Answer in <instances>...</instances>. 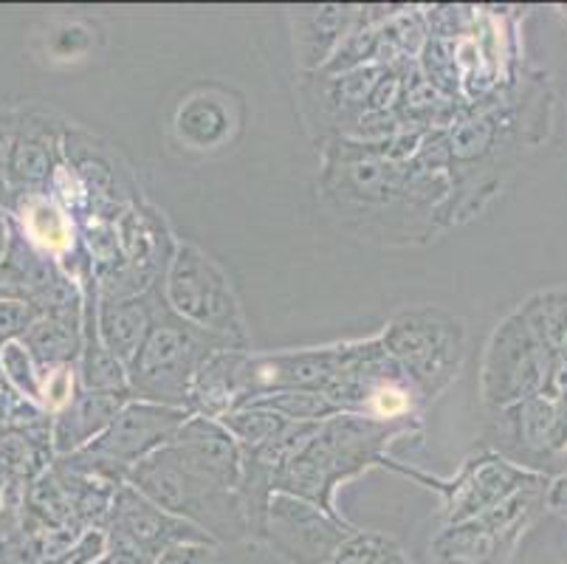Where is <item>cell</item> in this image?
I'll list each match as a JSON object with an SVG mask.
<instances>
[{
  "label": "cell",
  "instance_id": "cell-1",
  "mask_svg": "<svg viewBox=\"0 0 567 564\" xmlns=\"http://www.w3.org/2000/svg\"><path fill=\"white\" fill-rule=\"evenodd\" d=\"M322 198L348 229L375 243L430 240L446 229V131H415L324 147Z\"/></svg>",
  "mask_w": 567,
  "mask_h": 564
},
{
  "label": "cell",
  "instance_id": "cell-2",
  "mask_svg": "<svg viewBox=\"0 0 567 564\" xmlns=\"http://www.w3.org/2000/svg\"><path fill=\"white\" fill-rule=\"evenodd\" d=\"M550 93L543 82H525L523 91L505 88L497 102H477L466 119L446 131L450 204L443 224H463L499 193L525 150L548 133Z\"/></svg>",
  "mask_w": 567,
  "mask_h": 564
},
{
  "label": "cell",
  "instance_id": "cell-3",
  "mask_svg": "<svg viewBox=\"0 0 567 564\" xmlns=\"http://www.w3.org/2000/svg\"><path fill=\"white\" fill-rule=\"evenodd\" d=\"M421 421H375L364 416H342L319 423L275 474V494L300 496L324 514L344 520L337 509V489L373 465H384L386 447L404 434L417 432Z\"/></svg>",
  "mask_w": 567,
  "mask_h": 564
},
{
  "label": "cell",
  "instance_id": "cell-4",
  "mask_svg": "<svg viewBox=\"0 0 567 564\" xmlns=\"http://www.w3.org/2000/svg\"><path fill=\"white\" fill-rule=\"evenodd\" d=\"M127 483L167 514L204 531L215 545L251 540L244 494L195 469L173 443L142 460Z\"/></svg>",
  "mask_w": 567,
  "mask_h": 564
},
{
  "label": "cell",
  "instance_id": "cell-5",
  "mask_svg": "<svg viewBox=\"0 0 567 564\" xmlns=\"http://www.w3.org/2000/svg\"><path fill=\"white\" fill-rule=\"evenodd\" d=\"M218 350L237 348H231L229 341L218 339V336L184 322L182 317H175L167 299H164L156 322L147 330L136 359L127 367V390L136 401L187 410L189 392H193L200 367Z\"/></svg>",
  "mask_w": 567,
  "mask_h": 564
},
{
  "label": "cell",
  "instance_id": "cell-6",
  "mask_svg": "<svg viewBox=\"0 0 567 564\" xmlns=\"http://www.w3.org/2000/svg\"><path fill=\"white\" fill-rule=\"evenodd\" d=\"M379 339L386 353L399 361L424 407L457 379L466 359V325L437 305L399 310Z\"/></svg>",
  "mask_w": 567,
  "mask_h": 564
},
{
  "label": "cell",
  "instance_id": "cell-7",
  "mask_svg": "<svg viewBox=\"0 0 567 564\" xmlns=\"http://www.w3.org/2000/svg\"><path fill=\"white\" fill-rule=\"evenodd\" d=\"M164 299L175 317L206 334L229 341L237 350H251L244 305L229 274L193 243H178L164 274Z\"/></svg>",
  "mask_w": 567,
  "mask_h": 564
},
{
  "label": "cell",
  "instance_id": "cell-8",
  "mask_svg": "<svg viewBox=\"0 0 567 564\" xmlns=\"http://www.w3.org/2000/svg\"><path fill=\"white\" fill-rule=\"evenodd\" d=\"M187 418V410L133 398L94 443H87L85 449L69 454V458L56 460L80 474H91V478L107 480L113 485H125L142 460L173 443Z\"/></svg>",
  "mask_w": 567,
  "mask_h": 564
},
{
  "label": "cell",
  "instance_id": "cell-9",
  "mask_svg": "<svg viewBox=\"0 0 567 564\" xmlns=\"http://www.w3.org/2000/svg\"><path fill=\"white\" fill-rule=\"evenodd\" d=\"M548 489L545 480L474 520L443 525L426 547V564H505L548 505Z\"/></svg>",
  "mask_w": 567,
  "mask_h": 564
},
{
  "label": "cell",
  "instance_id": "cell-10",
  "mask_svg": "<svg viewBox=\"0 0 567 564\" xmlns=\"http://www.w3.org/2000/svg\"><path fill=\"white\" fill-rule=\"evenodd\" d=\"M384 465L386 469H393V472L404 474V478L424 483L426 489L437 491L443 500V520H446V525L474 520V516H481L486 514V511L503 505L505 500H512L519 491L550 480L548 474L528 472V469L512 463V460L492 452V449H483V452L472 454V458L457 469L455 478L450 480L417 472V469H410V465L395 463L393 458H386Z\"/></svg>",
  "mask_w": 567,
  "mask_h": 564
},
{
  "label": "cell",
  "instance_id": "cell-11",
  "mask_svg": "<svg viewBox=\"0 0 567 564\" xmlns=\"http://www.w3.org/2000/svg\"><path fill=\"white\" fill-rule=\"evenodd\" d=\"M550 381V350L536 339L523 314H512L497 325L483 359L481 392L492 410L514 407L528 398L545 396Z\"/></svg>",
  "mask_w": 567,
  "mask_h": 564
},
{
  "label": "cell",
  "instance_id": "cell-12",
  "mask_svg": "<svg viewBox=\"0 0 567 564\" xmlns=\"http://www.w3.org/2000/svg\"><path fill=\"white\" fill-rule=\"evenodd\" d=\"M105 534L111 564H153L158 553L167 551L169 545H182V542L215 545L204 531L158 509L131 483L118 485L113 494Z\"/></svg>",
  "mask_w": 567,
  "mask_h": 564
},
{
  "label": "cell",
  "instance_id": "cell-13",
  "mask_svg": "<svg viewBox=\"0 0 567 564\" xmlns=\"http://www.w3.org/2000/svg\"><path fill=\"white\" fill-rule=\"evenodd\" d=\"M486 449L528 472L545 474L543 463L567 458V407L556 398L536 396L514 407L492 410Z\"/></svg>",
  "mask_w": 567,
  "mask_h": 564
},
{
  "label": "cell",
  "instance_id": "cell-14",
  "mask_svg": "<svg viewBox=\"0 0 567 564\" xmlns=\"http://www.w3.org/2000/svg\"><path fill=\"white\" fill-rule=\"evenodd\" d=\"M353 531L348 520L324 514L319 505L300 496L275 494L268 503L260 542L286 564H331Z\"/></svg>",
  "mask_w": 567,
  "mask_h": 564
},
{
  "label": "cell",
  "instance_id": "cell-15",
  "mask_svg": "<svg viewBox=\"0 0 567 564\" xmlns=\"http://www.w3.org/2000/svg\"><path fill=\"white\" fill-rule=\"evenodd\" d=\"M257 396L255 353L251 350H218L200 367L189 392V416L224 418L244 410Z\"/></svg>",
  "mask_w": 567,
  "mask_h": 564
},
{
  "label": "cell",
  "instance_id": "cell-16",
  "mask_svg": "<svg viewBox=\"0 0 567 564\" xmlns=\"http://www.w3.org/2000/svg\"><path fill=\"white\" fill-rule=\"evenodd\" d=\"M173 447L195 469L218 480L226 489L240 491V485H244V447L237 443L235 434L218 418L189 416L173 438Z\"/></svg>",
  "mask_w": 567,
  "mask_h": 564
},
{
  "label": "cell",
  "instance_id": "cell-17",
  "mask_svg": "<svg viewBox=\"0 0 567 564\" xmlns=\"http://www.w3.org/2000/svg\"><path fill=\"white\" fill-rule=\"evenodd\" d=\"M133 401L131 390H76L51 423V449L56 458H69L94 443L122 410Z\"/></svg>",
  "mask_w": 567,
  "mask_h": 564
},
{
  "label": "cell",
  "instance_id": "cell-18",
  "mask_svg": "<svg viewBox=\"0 0 567 564\" xmlns=\"http://www.w3.org/2000/svg\"><path fill=\"white\" fill-rule=\"evenodd\" d=\"M164 305V283L136 297H102L96 302V328L105 348L125 367L136 359L144 336L156 322Z\"/></svg>",
  "mask_w": 567,
  "mask_h": 564
},
{
  "label": "cell",
  "instance_id": "cell-19",
  "mask_svg": "<svg viewBox=\"0 0 567 564\" xmlns=\"http://www.w3.org/2000/svg\"><path fill=\"white\" fill-rule=\"evenodd\" d=\"M63 142L56 139L54 127L43 119H23L18 133L12 136L7 162V178L12 181L14 193L20 198L25 195H43L49 181L63 170L60 162Z\"/></svg>",
  "mask_w": 567,
  "mask_h": 564
},
{
  "label": "cell",
  "instance_id": "cell-20",
  "mask_svg": "<svg viewBox=\"0 0 567 564\" xmlns=\"http://www.w3.org/2000/svg\"><path fill=\"white\" fill-rule=\"evenodd\" d=\"M82 314H43L32 328L23 334V348L32 353L40 372L63 370L80 361L82 356Z\"/></svg>",
  "mask_w": 567,
  "mask_h": 564
},
{
  "label": "cell",
  "instance_id": "cell-21",
  "mask_svg": "<svg viewBox=\"0 0 567 564\" xmlns=\"http://www.w3.org/2000/svg\"><path fill=\"white\" fill-rule=\"evenodd\" d=\"M20 221H23V235L45 252L49 257H54L56 263L65 260L71 255H80L74 237V224H71V215L56 206L54 201H49L45 195H25L18 204Z\"/></svg>",
  "mask_w": 567,
  "mask_h": 564
},
{
  "label": "cell",
  "instance_id": "cell-22",
  "mask_svg": "<svg viewBox=\"0 0 567 564\" xmlns=\"http://www.w3.org/2000/svg\"><path fill=\"white\" fill-rule=\"evenodd\" d=\"M246 407H262V410L277 412V416H282L291 423H324L331 421V418L342 416L322 392L313 390L262 392V396H257Z\"/></svg>",
  "mask_w": 567,
  "mask_h": 564
},
{
  "label": "cell",
  "instance_id": "cell-23",
  "mask_svg": "<svg viewBox=\"0 0 567 564\" xmlns=\"http://www.w3.org/2000/svg\"><path fill=\"white\" fill-rule=\"evenodd\" d=\"M175 124H178L184 142L195 144V147H215L229 133L226 111L215 100H189L178 111Z\"/></svg>",
  "mask_w": 567,
  "mask_h": 564
},
{
  "label": "cell",
  "instance_id": "cell-24",
  "mask_svg": "<svg viewBox=\"0 0 567 564\" xmlns=\"http://www.w3.org/2000/svg\"><path fill=\"white\" fill-rule=\"evenodd\" d=\"M331 564H410V558L393 536L355 527L342 542Z\"/></svg>",
  "mask_w": 567,
  "mask_h": 564
},
{
  "label": "cell",
  "instance_id": "cell-25",
  "mask_svg": "<svg viewBox=\"0 0 567 564\" xmlns=\"http://www.w3.org/2000/svg\"><path fill=\"white\" fill-rule=\"evenodd\" d=\"M218 421L235 434L237 443L244 449L266 447L268 441L280 438L291 427V421H286V418L271 410H262V407H244V410L229 412V416L218 418Z\"/></svg>",
  "mask_w": 567,
  "mask_h": 564
},
{
  "label": "cell",
  "instance_id": "cell-26",
  "mask_svg": "<svg viewBox=\"0 0 567 564\" xmlns=\"http://www.w3.org/2000/svg\"><path fill=\"white\" fill-rule=\"evenodd\" d=\"M0 370L32 401H43V372L34 365L32 353L23 348V341H7L0 348Z\"/></svg>",
  "mask_w": 567,
  "mask_h": 564
},
{
  "label": "cell",
  "instance_id": "cell-27",
  "mask_svg": "<svg viewBox=\"0 0 567 564\" xmlns=\"http://www.w3.org/2000/svg\"><path fill=\"white\" fill-rule=\"evenodd\" d=\"M215 545L204 542H182V545H169L162 551L153 564H209L213 562Z\"/></svg>",
  "mask_w": 567,
  "mask_h": 564
},
{
  "label": "cell",
  "instance_id": "cell-28",
  "mask_svg": "<svg viewBox=\"0 0 567 564\" xmlns=\"http://www.w3.org/2000/svg\"><path fill=\"white\" fill-rule=\"evenodd\" d=\"M9 237H12V224H9V217L0 212V260H3V255H7Z\"/></svg>",
  "mask_w": 567,
  "mask_h": 564
}]
</instances>
